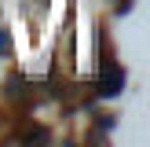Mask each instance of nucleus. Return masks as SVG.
I'll return each instance as SVG.
<instances>
[{
	"mask_svg": "<svg viewBox=\"0 0 150 147\" xmlns=\"http://www.w3.org/2000/svg\"><path fill=\"white\" fill-rule=\"evenodd\" d=\"M95 88H99V96H117V92L125 88V70H121L117 63H103Z\"/></svg>",
	"mask_w": 150,
	"mask_h": 147,
	"instance_id": "nucleus-1",
	"label": "nucleus"
},
{
	"mask_svg": "<svg viewBox=\"0 0 150 147\" xmlns=\"http://www.w3.org/2000/svg\"><path fill=\"white\" fill-rule=\"evenodd\" d=\"M117 4H121V0H117ZM125 7H128V0H125Z\"/></svg>",
	"mask_w": 150,
	"mask_h": 147,
	"instance_id": "nucleus-2",
	"label": "nucleus"
}]
</instances>
